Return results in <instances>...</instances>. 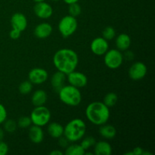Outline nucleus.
I'll list each match as a JSON object with an SVG mask.
<instances>
[{"mask_svg":"<svg viewBox=\"0 0 155 155\" xmlns=\"http://www.w3.org/2000/svg\"><path fill=\"white\" fill-rule=\"evenodd\" d=\"M53 64L58 71L64 74L76 71L79 63L78 54L71 48H61L53 56Z\"/></svg>","mask_w":155,"mask_h":155,"instance_id":"obj_1","label":"nucleus"},{"mask_svg":"<svg viewBox=\"0 0 155 155\" xmlns=\"http://www.w3.org/2000/svg\"><path fill=\"white\" fill-rule=\"evenodd\" d=\"M86 117L89 122L96 126L107 124L110 118V109L101 101H93L86 107Z\"/></svg>","mask_w":155,"mask_h":155,"instance_id":"obj_2","label":"nucleus"},{"mask_svg":"<svg viewBox=\"0 0 155 155\" xmlns=\"http://www.w3.org/2000/svg\"><path fill=\"white\" fill-rule=\"evenodd\" d=\"M86 131V123L80 118H74L64 127V136L70 142H76L84 137Z\"/></svg>","mask_w":155,"mask_h":155,"instance_id":"obj_3","label":"nucleus"},{"mask_svg":"<svg viewBox=\"0 0 155 155\" xmlns=\"http://www.w3.org/2000/svg\"><path fill=\"white\" fill-rule=\"evenodd\" d=\"M58 93L61 102L68 106L76 107L82 101V94L80 89L71 85H64Z\"/></svg>","mask_w":155,"mask_h":155,"instance_id":"obj_4","label":"nucleus"},{"mask_svg":"<svg viewBox=\"0 0 155 155\" xmlns=\"http://www.w3.org/2000/svg\"><path fill=\"white\" fill-rule=\"evenodd\" d=\"M30 117L31 119L32 124L42 127L49 123L51 114L49 109L44 105L38 106L35 107L32 110Z\"/></svg>","mask_w":155,"mask_h":155,"instance_id":"obj_5","label":"nucleus"},{"mask_svg":"<svg viewBox=\"0 0 155 155\" xmlns=\"http://www.w3.org/2000/svg\"><path fill=\"white\" fill-rule=\"evenodd\" d=\"M78 23L77 18L68 15L63 17L58 23V30L64 38H68L72 36L77 31Z\"/></svg>","mask_w":155,"mask_h":155,"instance_id":"obj_6","label":"nucleus"},{"mask_svg":"<svg viewBox=\"0 0 155 155\" xmlns=\"http://www.w3.org/2000/svg\"><path fill=\"white\" fill-rule=\"evenodd\" d=\"M104 63L109 69L115 70L119 68L124 61V54L117 48L107 50L104 54Z\"/></svg>","mask_w":155,"mask_h":155,"instance_id":"obj_7","label":"nucleus"},{"mask_svg":"<svg viewBox=\"0 0 155 155\" xmlns=\"http://www.w3.org/2000/svg\"><path fill=\"white\" fill-rule=\"evenodd\" d=\"M48 74L44 68H35L30 70L28 74V80L34 85H40L48 80Z\"/></svg>","mask_w":155,"mask_h":155,"instance_id":"obj_8","label":"nucleus"},{"mask_svg":"<svg viewBox=\"0 0 155 155\" xmlns=\"http://www.w3.org/2000/svg\"><path fill=\"white\" fill-rule=\"evenodd\" d=\"M148 72L147 66L142 61H137L132 64L129 69L128 74L130 79L133 80H142Z\"/></svg>","mask_w":155,"mask_h":155,"instance_id":"obj_9","label":"nucleus"},{"mask_svg":"<svg viewBox=\"0 0 155 155\" xmlns=\"http://www.w3.org/2000/svg\"><path fill=\"white\" fill-rule=\"evenodd\" d=\"M66 78L70 85L75 86L78 89L85 87L88 83L87 77L83 73L76 71H74L70 74H67Z\"/></svg>","mask_w":155,"mask_h":155,"instance_id":"obj_10","label":"nucleus"},{"mask_svg":"<svg viewBox=\"0 0 155 155\" xmlns=\"http://www.w3.org/2000/svg\"><path fill=\"white\" fill-rule=\"evenodd\" d=\"M33 12L36 16L40 19H48L53 15L52 7L45 1L36 2L33 7Z\"/></svg>","mask_w":155,"mask_h":155,"instance_id":"obj_11","label":"nucleus"},{"mask_svg":"<svg viewBox=\"0 0 155 155\" xmlns=\"http://www.w3.org/2000/svg\"><path fill=\"white\" fill-rule=\"evenodd\" d=\"M90 48L95 55H104L109 49L108 42L103 37H96L91 42Z\"/></svg>","mask_w":155,"mask_h":155,"instance_id":"obj_12","label":"nucleus"},{"mask_svg":"<svg viewBox=\"0 0 155 155\" xmlns=\"http://www.w3.org/2000/svg\"><path fill=\"white\" fill-rule=\"evenodd\" d=\"M11 25L13 29H16L19 31L23 32L27 29L28 22L24 14L18 12L14 14L11 18Z\"/></svg>","mask_w":155,"mask_h":155,"instance_id":"obj_13","label":"nucleus"},{"mask_svg":"<svg viewBox=\"0 0 155 155\" xmlns=\"http://www.w3.org/2000/svg\"><path fill=\"white\" fill-rule=\"evenodd\" d=\"M53 28L48 23H41L34 29V35L38 39H46L51 36Z\"/></svg>","mask_w":155,"mask_h":155,"instance_id":"obj_14","label":"nucleus"},{"mask_svg":"<svg viewBox=\"0 0 155 155\" xmlns=\"http://www.w3.org/2000/svg\"><path fill=\"white\" fill-rule=\"evenodd\" d=\"M30 140L34 144H39L44 139V132L42 127L39 126H30L28 132Z\"/></svg>","mask_w":155,"mask_h":155,"instance_id":"obj_15","label":"nucleus"},{"mask_svg":"<svg viewBox=\"0 0 155 155\" xmlns=\"http://www.w3.org/2000/svg\"><path fill=\"white\" fill-rule=\"evenodd\" d=\"M66 77V74L58 71L52 75L51 78V85L56 92H58L60 89L64 86Z\"/></svg>","mask_w":155,"mask_h":155,"instance_id":"obj_16","label":"nucleus"},{"mask_svg":"<svg viewBox=\"0 0 155 155\" xmlns=\"http://www.w3.org/2000/svg\"><path fill=\"white\" fill-rule=\"evenodd\" d=\"M131 37L127 33L119 34L115 41L117 49L120 50V51H125L126 50H128V48L131 45Z\"/></svg>","mask_w":155,"mask_h":155,"instance_id":"obj_17","label":"nucleus"},{"mask_svg":"<svg viewBox=\"0 0 155 155\" xmlns=\"http://www.w3.org/2000/svg\"><path fill=\"white\" fill-rule=\"evenodd\" d=\"M48 99L46 92L43 89H37L33 93L31 97V102L35 107L45 105Z\"/></svg>","mask_w":155,"mask_h":155,"instance_id":"obj_18","label":"nucleus"},{"mask_svg":"<svg viewBox=\"0 0 155 155\" xmlns=\"http://www.w3.org/2000/svg\"><path fill=\"white\" fill-rule=\"evenodd\" d=\"M112 154V147L106 141H100L94 145V154L110 155Z\"/></svg>","mask_w":155,"mask_h":155,"instance_id":"obj_19","label":"nucleus"},{"mask_svg":"<svg viewBox=\"0 0 155 155\" xmlns=\"http://www.w3.org/2000/svg\"><path fill=\"white\" fill-rule=\"evenodd\" d=\"M47 131L48 135L53 139H58L64 136V127L57 122L50 123L47 127Z\"/></svg>","mask_w":155,"mask_h":155,"instance_id":"obj_20","label":"nucleus"},{"mask_svg":"<svg viewBox=\"0 0 155 155\" xmlns=\"http://www.w3.org/2000/svg\"><path fill=\"white\" fill-rule=\"evenodd\" d=\"M98 133L104 139H112L116 136L117 130L114 126L104 124L100 126Z\"/></svg>","mask_w":155,"mask_h":155,"instance_id":"obj_21","label":"nucleus"},{"mask_svg":"<svg viewBox=\"0 0 155 155\" xmlns=\"http://www.w3.org/2000/svg\"><path fill=\"white\" fill-rule=\"evenodd\" d=\"M86 150L83 149V147L78 144H73L68 145L66 148L65 154L66 155H84Z\"/></svg>","mask_w":155,"mask_h":155,"instance_id":"obj_22","label":"nucleus"},{"mask_svg":"<svg viewBox=\"0 0 155 155\" xmlns=\"http://www.w3.org/2000/svg\"><path fill=\"white\" fill-rule=\"evenodd\" d=\"M118 101V96L115 92H109L104 96L103 103L105 104L107 107H114L117 104Z\"/></svg>","mask_w":155,"mask_h":155,"instance_id":"obj_23","label":"nucleus"},{"mask_svg":"<svg viewBox=\"0 0 155 155\" xmlns=\"http://www.w3.org/2000/svg\"><path fill=\"white\" fill-rule=\"evenodd\" d=\"M33 83H30L29 80H25L20 83L18 86V91L21 95H28L33 89Z\"/></svg>","mask_w":155,"mask_h":155,"instance_id":"obj_24","label":"nucleus"},{"mask_svg":"<svg viewBox=\"0 0 155 155\" xmlns=\"http://www.w3.org/2000/svg\"><path fill=\"white\" fill-rule=\"evenodd\" d=\"M3 124H4V130L7 132V133H12L16 131L18 124H17L16 121H15L14 120L6 119Z\"/></svg>","mask_w":155,"mask_h":155,"instance_id":"obj_25","label":"nucleus"},{"mask_svg":"<svg viewBox=\"0 0 155 155\" xmlns=\"http://www.w3.org/2000/svg\"><path fill=\"white\" fill-rule=\"evenodd\" d=\"M116 36V31L111 26L106 27L102 32V37L107 41L112 40Z\"/></svg>","mask_w":155,"mask_h":155,"instance_id":"obj_26","label":"nucleus"},{"mask_svg":"<svg viewBox=\"0 0 155 155\" xmlns=\"http://www.w3.org/2000/svg\"><path fill=\"white\" fill-rule=\"evenodd\" d=\"M68 12H69L70 15L74 17V18H77L82 12L81 6L78 4V2L70 4L69 7H68Z\"/></svg>","mask_w":155,"mask_h":155,"instance_id":"obj_27","label":"nucleus"},{"mask_svg":"<svg viewBox=\"0 0 155 155\" xmlns=\"http://www.w3.org/2000/svg\"><path fill=\"white\" fill-rule=\"evenodd\" d=\"M95 142H96V141H95V138H93L92 136H86V137L82 139V142L80 143V145L83 147V149H85L86 151L89 148H90L91 147L94 146Z\"/></svg>","mask_w":155,"mask_h":155,"instance_id":"obj_28","label":"nucleus"},{"mask_svg":"<svg viewBox=\"0 0 155 155\" xmlns=\"http://www.w3.org/2000/svg\"><path fill=\"white\" fill-rule=\"evenodd\" d=\"M17 124H18V127H19L20 128L26 129L28 128V127H30V126H31L32 121L30 117L23 116L21 117L18 119Z\"/></svg>","mask_w":155,"mask_h":155,"instance_id":"obj_29","label":"nucleus"},{"mask_svg":"<svg viewBox=\"0 0 155 155\" xmlns=\"http://www.w3.org/2000/svg\"><path fill=\"white\" fill-rule=\"evenodd\" d=\"M8 114L5 107L2 104H0V124H3L7 119Z\"/></svg>","mask_w":155,"mask_h":155,"instance_id":"obj_30","label":"nucleus"},{"mask_svg":"<svg viewBox=\"0 0 155 155\" xmlns=\"http://www.w3.org/2000/svg\"><path fill=\"white\" fill-rule=\"evenodd\" d=\"M8 145L2 140L0 141V155H6L8 153Z\"/></svg>","mask_w":155,"mask_h":155,"instance_id":"obj_31","label":"nucleus"},{"mask_svg":"<svg viewBox=\"0 0 155 155\" xmlns=\"http://www.w3.org/2000/svg\"><path fill=\"white\" fill-rule=\"evenodd\" d=\"M58 139V145H60L61 148H67V147L69 145L70 141L68 140V139H67L64 136H62L61 137H60L59 139Z\"/></svg>","mask_w":155,"mask_h":155,"instance_id":"obj_32","label":"nucleus"},{"mask_svg":"<svg viewBox=\"0 0 155 155\" xmlns=\"http://www.w3.org/2000/svg\"><path fill=\"white\" fill-rule=\"evenodd\" d=\"M21 31L16 30V29H13L11 30L10 33H9V36H10L11 39H19L20 36H21Z\"/></svg>","mask_w":155,"mask_h":155,"instance_id":"obj_33","label":"nucleus"},{"mask_svg":"<svg viewBox=\"0 0 155 155\" xmlns=\"http://www.w3.org/2000/svg\"><path fill=\"white\" fill-rule=\"evenodd\" d=\"M124 58H125V59L127 60H133L134 58V54H133V51H127L126 50L125 51V54H124Z\"/></svg>","mask_w":155,"mask_h":155,"instance_id":"obj_34","label":"nucleus"},{"mask_svg":"<svg viewBox=\"0 0 155 155\" xmlns=\"http://www.w3.org/2000/svg\"><path fill=\"white\" fill-rule=\"evenodd\" d=\"M144 149L141 147H136L133 149L132 152H133V155H142V152H143Z\"/></svg>","mask_w":155,"mask_h":155,"instance_id":"obj_35","label":"nucleus"},{"mask_svg":"<svg viewBox=\"0 0 155 155\" xmlns=\"http://www.w3.org/2000/svg\"><path fill=\"white\" fill-rule=\"evenodd\" d=\"M49 154L51 155H63L64 153L60 150H53Z\"/></svg>","mask_w":155,"mask_h":155,"instance_id":"obj_36","label":"nucleus"},{"mask_svg":"<svg viewBox=\"0 0 155 155\" xmlns=\"http://www.w3.org/2000/svg\"><path fill=\"white\" fill-rule=\"evenodd\" d=\"M66 4L70 5V4H73V3H76V2H78L79 0H63Z\"/></svg>","mask_w":155,"mask_h":155,"instance_id":"obj_37","label":"nucleus"},{"mask_svg":"<svg viewBox=\"0 0 155 155\" xmlns=\"http://www.w3.org/2000/svg\"><path fill=\"white\" fill-rule=\"evenodd\" d=\"M4 136H5L4 130L2 128H0V141L3 140V139H4Z\"/></svg>","mask_w":155,"mask_h":155,"instance_id":"obj_38","label":"nucleus"},{"mask_svg":"<svg viewBox=\"0 0 155 155\" xmlns=\"http://www.w3.org/2000/svg\"><path fill=\"white\" fill-rule=\"evenodd\" d=\"M33 1L36 3V2H44L45 0H33Z\"/></svg>","mask_w":155,"mask_h":155,"instance_id":"obj_39","label":"nucleus"},{"mask_svg":"<svg viewBox=\"0 0 155 155\" xmlns=\"http://www.w3.org/2000/svg\"><path fill=\"white\" fill-rule=\"evenodd\" d=\"M51 1H58V0H51Z\"/></svg>","mask_w":155,"mask_h":155,"instance_id":"obj_40","label":"nucleus"}]
</instances>
